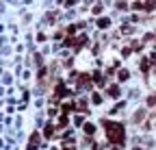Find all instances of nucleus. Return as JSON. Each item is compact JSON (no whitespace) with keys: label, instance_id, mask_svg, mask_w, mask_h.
Listing matches in <instances>:
<instances>
[{"label":"nucleus","instance_id":"nucleus-1","mask_svg":"<svg viewBox=\"0 0 156 150\" xmlns=\"http://www.w3.org/2000/svg\"><path fill=\"white\" fill-rule=\"evenodd\" d=\"M106 128H108V137L111 141H124V128L115 122H106Z\"/></svg>","mask_w":156,"mask_h":150}]
</instances>
